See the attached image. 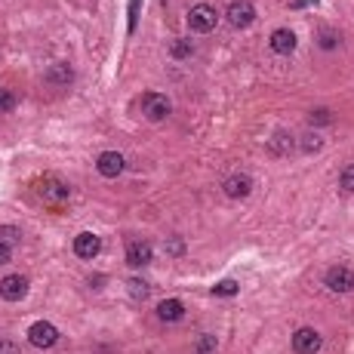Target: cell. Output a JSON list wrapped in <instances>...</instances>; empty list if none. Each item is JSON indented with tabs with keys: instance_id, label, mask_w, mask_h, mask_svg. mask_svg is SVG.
<instances>
[{
	"instance_id": "cell-21",
	"label": "cell",
	"mask_w": 354,
	"mask_h": 354,
	"mask_svg": "<svg viewBox=\"0 0 354 354\" xmlns=\"http://www.w3.org/2000/svg\"><path fill=\"white\" fill-rule=\"evenodd\" d=\"M129 296H133V299H145L148 296V284H145V280H129Z\"/></svg>"
},
{
	"instance_id": "cell-9",
	"label": "cell",
	"mask_w": 354,
	"mask_h": 354,
	"mask_svg": "<svg viewBox=\"0 0 354 354\" xmlns=\"http://www.w3.org/2000/svg\"><path fill=\"white\" fill-rule=\"evenodd\" d=\"M222 191H225L231 200H244L247 194L253 191V179L247 173H234V176H228V179L222 182Z\"/></svg>"
},
{
	"instance_id": "cell-3",
	"label": "cell",
	"mask_w": 354,
	"mask_h": 354,
	"mask_svg": "<svg viewBox=\"0 0 354 354\" xmlns=\"http://www.w3.org/2000/svg\"><path fill=\"white\" fill-rule=\"evenodd\" d=\"M216 22H219V12H216L209 3H198V6H191V12H188V25H191V31H198V34L213 31Z\"/></svg>"
},
{
	"instance_id": "cell-18",
	"label": "cell",
	"mask_w": 354,
	"mask_h": 354,
	"mask_svg": "<svg viewBox=\"0 0 354 354\" xmlns=\"http://www.w3.org/2000/svg\"><path fill=\"white\" fill-rule=\"evenodd\" d=\"M238 293V284L234 280H222V284L213 287V296H234Z\"/></svg>"
},
{
	"instance_id": "cell-15",
	"label": "cell",
	"mask_w": 354,
	"mask_h": 354,
	"mask_svg": "<svg viewBox=\"0 0 354 354\" xmlns=\"http://www.w3.org/2000/svg\"><path fill=\"white\" fill-rule=\"evenodd\" d=\"M71 77H74V71H71L65 62L52 65V68L47 71V81H50V83H56V87H65V83H71Z\"/></svg>"
},
{
	"instance_id": "cell-23",
	"label": "cell",
	"mask_w": 354,
	"mask_h": 354,
	"mask_svg": "<svg viewBox=\"0 0 354 354\" xmlns=\"http://www.w3.org/2000/svg\"><path fill=\"white\" fill-rule=\"evenodd\" d=\"M320 145H324V142H320L317 136H305V139H302V148H305V152H317Z\"/></svg>"
},
{
	"instance_id": "cell-8",
	"label": "cell",
	"mask_w": 354,
	"mask_h": 354,
	"mask_svg": "<svg viewBox=\"0 0 354 354\" xmlns=\"http://www.w3.org/2000/svg\"><path fill=\"white\" fill-rule=\"evenodd\" d=\"M225 16H228V22H231L234 28H250L253 19H256V10H253L250 0H234V3L228 6Z\"/></svg>"
},
{
	"instance_id": "cell-19",
	"label": "cell",
	"mask_w": 354,
	"mask_h": 354,
	"mask_svg": "<svg viewBox=\"0 0 354 354\" xmlns=\"http://www.w3.org/2000/svg\"><path fill=\"white\" fill-rule=\"evenodd\" d=\"M339 185H342L345 191H354V163H348V167L342 169V176H339Z\"/></svg>"
},
{
	"instance_id": "cell-28",
	"label": "cell",
	"mask_w": 354,
	"mask_h": 354,
	"mask_svg": "<svg viewBox=\"0 0 354 354\" xmlns=\"http://www.w3.org/2000/svg\"><path fill=\"white\" fill-rule=\"evenodd\" d=\"M320 47H326V50L336 47V37H333V34H324V37H320Z\"/></svg>"
},
{
	"instance_id": "cell-11",
	"label": "cell",
	"mask_w": 354,
	"mask_h": 354,
	"mask_svg": "<svg viewBox=\"0 0 354 354\" xmlns=\"http://www.w3.org/2000/svg\"><path fill=\"white\" fill-rule=\"evenodd\" d=\"M123 167H127V163H123V157L117 152H102L99 160H96V169H99L105 179H117V176L123 173Z\"/></svg>"
},
{
	"instance_id": "cell-12",
	"label": "cell",
	"mask_w": 354,
	"mask_h": 354,
	"mask_svg": "<svg viewBox=\"0 0 354 354\" xmlns=\"http://www.w3.org/2000/svg\"><path fill=\"white\" fill-rule=\"evenodd\" d=\"M102 250V240L96 238L93 231H83V234H77L74 238V253L81 256V259H96Z\"/></svg>"
},
{
	"instance_id": "cell-17",
	"label": "cell",
	"mask_w": 354,
	"mask_h": 354,
	"mask_svg": "<svg viewBox=\"0 0 354 354\" xmlns=\"http://www.w3.org/2000/svg\"><path fill=\"white\" fill-rule=\"evenodd\" d=\"M194 354H216V336H209V333H203L198 339V351Z\"/></svg>"
},
{
	"instance_id": "cell-22",
	"label": "cell",
	"mask_w": 354,
	"mask_h": 354,
	"mask_svg": "<svg viewBox=\"0 0 354 354\" xmlns=\"http://www.w3.org/2000/svg\"><path fill=\"white\" fill-rule=\"evenodd\" d=\"M194 47H191V41H176L173 43V56L176 59H185V56H191Z\"/></svg>"
},
{
	"instance_id": "cell-7",
	"label": "cell",
	"mask_w": 354,
	"mask_h": 354,
	"mask_svg": "<svg viewBox=\"0 0 354 354\" xmlns=\"http://www.w3.org/2000/svg\"><path fill=\"white\" fill-rule=\"evenodd\" d=\"M324 284L330 287L333 293H351L354 290V271L351 268H345V265H333L330 271H326Z\"/></svg>"
},
{
	"instance_id": "cell-5",
	"label": "cell",
	"mask_w": 354,
	"mask_h": 354,
	"mask_svg": "<svg viewBox=\"0 0 354 354\" xmlns=\"http://www.w3.org/2000/svg\"><path fill=\"white\" fill-rule=\"evenodd\" d=\"M320 345H324V339H320V333L311 330V326H302V330L293 333V351L296 354H317Z\"/></svg>"
},
{
	"instance_id": "cell-1",
	"label": "cell",
	"mask_w": 354,
	"mask_h": 354,
	"mask_svg": "<svg viewBox=\"0 0 354 354\" xmlns=\"http://www.w3.org/2000/svg\"><path fill=\"white\" fill-rule=\"evenodd\" d=\"M37 194H41V200L47 203V207H62V203H68V198H71V188H68V182L56 179V176H47V179L37 185Z\"/></svg>"
},
{
	"instance_id": "cell-6",
	"label": "cell",
	"mask_w": 354,
	"mask_h": 354,
	"mask_svg": "<svg viewBox=\"0 0 354 354\" xmlns=\"http://www.w3.org/2000/svg\"><path fill=\"white\" fill-rule=\"evenodd\" d=\"M28 296V278H22V274H6L3 280H0V299H6V302H19V299Z\"/></svg>"
},
{
	"instance_id": "cell-14",
	"label": "cell",
	"mask_w": 354,
	"mask_h": 354,
	"mask_svg": "<svg viewBox=\"0 0 354 354\" xmlns=\"http://www.w3.org/2000/svg\"><path fill=\"white\" fill-rule=\"evenodd\" d=\"M157 317H160L163 324H176V320L185 317V302H182V299H163V302L157 305Z\"/></svg>"
},
{
	"instance_id": "cell-2",
	"label": "cell",
	"mask_w": 354,
	"mask_h": 354,
	"mask_svg": "<svg viewBox=\"0 0 354 354\" xmlns=\"http://www.w3.org/2000/svg\"><path fill=\"white\" fill-rule=\"evenodd\" d=\"M169 111H173V105H169L167 96H160V93H145L142 96V114H145L152 123L167 121Z\"/></svg>"
},
{
	"instance_id": "cell-13",
	"label": "cell",
	"mask_w": 354,
	"mask_h": 354,
	"mask_svg": "<svg viewBox=\"0 0 354 354\" xmlns=\"http://www.w3.org/2000/svg\"><path fill=\"white\" fill-rule=\"evenodd\" d=\"M271 50L278 52V56H290V52H296V34H293L290 28H278L271 31Z\"/></svg>"
},
{
	"instance_id": "cell-16",
	"label": "cell",
	"mask_w": 354,
	"mask_h": 354,
	"mask_svg": "<svg viewBox=\"0 0 354 354\" xmlns=\"http://www.w3.org/2000/svg\"><path fill=\"white\" fill-rule=\"evenodd\" d=\"M16 93L12 90H0V114H10L12 108H16Z\"/></svg>"
},
{
	"instance_id": "cell-24",
	"label": "cell",
	"mask_w": 354,
	"mask_h": 354,
	"mask_svg": "<svg viewBox=\"0 0 354 354\" xmlns=\"http://www.w3.org/2000/svg\"><path fill=\"white\" fill-rule=\"evenodd\" d=\"M330 121H333L330 111H324V108H320V111H311V123H330Z\"/></svg>"
},
{
	"instance_id": "cell-27",
	"label": "cell",
	"mask_w": 354,
	"mask_h": 354,
	"mask_svg": "<svg viewBox=\"0 0 354 354\" xmlns=\"http://www.w3.org/2000/svg\"><path fill=\"white\" fill-rule=\"evenodd\" d=\"M0 354H19V351H16V345H12V342L0 339Z\"/></svg>"
},
{
	"instance_id": "cell-10",
	"label": "cell",
	"mask_w": 354,
	"mask_h": 354,
	"mask_svg": "<svg viewBox=\"0 0 354 354\" xmlns=\"http://www.w3.org/2000/svg\"><path fill=\"white\" fill-rule=\"evenodd\" d=\"M152 256H154V250L148 240H129L127 244V265L129 268H145L148 262H152Z\"/></svg>"
},
{
	"instance_id": "cell-4",
	"label": "cell",
	"mask_w": 354,
	"mask_h": 354,
	"mask_svg": "<svg viewBox=\"0 0 354 354\" xmlns=\"http://www.w3.org/2000/svg\"><path fill=\"white\" fill-rule=\"evenodd\" d=\"M28 339L34 348H52V345L59 342V330L50 324V320H37V324H31Z\"/></svg>"
},
{
	"instance_id": "cell-26",
	"label": "cell",
	"mask_w": 354,
	"mask_h": 354,
	"mask_svg": "<svg viewBox=\"0 0 354 354\" xmlns=\"http://www.w3.org/2000/svg\"><path fill=\"white\" fill-rule=\"evenodd\" d=\"M182 250H185V244H182V240H169V244H167V253H173V256H179Z\"/></svg>"
},
{
	"instance_id": "cell-25",
	"label": "cell",
	"mask_w": 354,
	"mask_h": 354,
	"mask_svg": "<svg viewBox=\"0 0 354 354\" xmlns=\"http://www.w3.org/2000/svg\"><path fill=\"white\" fill-rule=\"evenodd\" d=\"M10 256H12V247H6L3 240H0V265H6V262H10Z\"/></svg>"
},
{
	"instance_id": "cell-20",
	"label": "cell",
	"mask_w": 354,
	"mask_h": 354,
	"mask_svg": "<svg viewBox=\"0 0 354 354\" xmlns=\"http://www.w3.org/2000/svg\"><path fill=\"white\" fill-rule=\"evenodd\" d=\"M19 238H22V234H19V228H0V240H3L6 247H12V244H19Z\"/></svg>"
}]
</instances>
